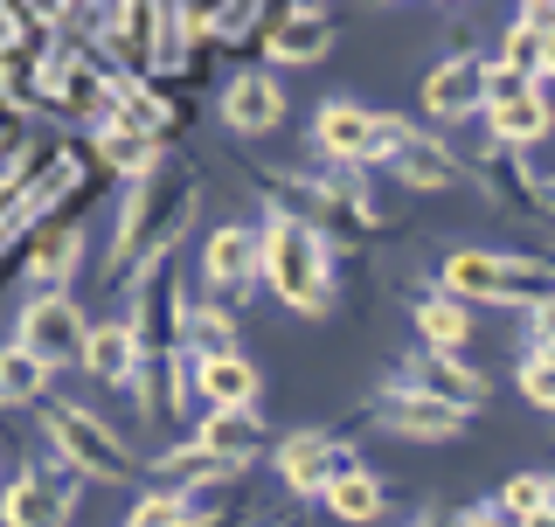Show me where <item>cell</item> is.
<instances>
[{
  "mask_svg": "<svg viewBox=\"0 0 555 527\" xmlns=\"http://www.w3.org/2000/svg\"><path fill=\"white\" fill-rule=\"evenodd\" d=\"M77 479L69 459H35L22 479L0 486V527H69L77 514Z\"/></svg>",
  "mask_w": 555,
  "mask_h": 527,
  "instance_id": "7",
  "label": "cell"
},
{
  "mask_svg": "<svg viewBox=\"0 0 555 527\" xmlns=\"http://www.w3.org/2000/svg\"><path fill=\"white\" fill-rule=\"evenodd\" d=\"M326 506H334V520H354L361 527V520H375L382 506H389V486H382L375 472L354 465V472H340V479L326 486Z\"/></svg>",
  "mask_w": 555,
  "mask_h": 527,
  "instance_id": "32",
  "label": "cell"
},
{
  "mask_svg": "<svg viewBox=\"0 0 555 527\" xmlns=\"http://www.w3.org/2000/svg\"><path fill=\"white\" fill-rule=\"evenodd\" d=\"M334 49V14L326 8H285L278 22H264V56L278 63H320Z\"/></svg>",
  "mask_w": 555,
  "mask_h": 527,
  "instance_id": "18",
  "label": "cell"
},
{
  "mask_svg": "<svg viewBox=\"0 0 555 527\" xmlns=\"http://www.w3.org/2000/svg\"><path fill=\"white\" fill-rule=\"evenodd\" d=\"M375 424H389L396 437H416V445H444V437L473 430V410H459V402H438V396L403 389V382H396L389 396H375Z\"/></svg>",
  "mask_w": 555,
  "mask_h": 527,
  "instance_id": "13",
  "label": "cell"
},
{
  "mask_svg": "<svg viewBox=\"0 0 555 527\" xmlns=\"http://www.w3.org/2000/svg\"><path fill=\"white\" fill-rule=\"evenodd\" d=\"M202 278L216 285L222 306H243V298L264 285V230H250V222H222V230L202 243Z\"/></svg>",
  "mask_w": 555,
  "mask_h": 527,
  "instance_id": "9",
  "label": "cell"
},
{
  "mask_svg": "<svg viewBox=\"0 0 555 527\" xmlns=\"http://www.w3.org/2000/svg\"><path fill=\"white\" fill-rule=\"evenodd\" d=\"M91 153H98V167H112V173H126V181H132V173H146L153 160H160V139H146V132H139V126H126V118H98V126H91Z\"/></svg>",
  "mask_w": 555,
  "mask_h": 527,
  "instance_id": "27",
  "label": "cell"
},
{
  "mask_svg": "<svg viewBox=\"0 0 555 527\" xmlns=\"http://www.w3.org/2000/svg\"><path fill=\"white\" fill-rule=\"evenodd\" d=\"M416 333H424V347H438V355H465V340H473V298L424 292L416 298Z\"/></svg>",
  "mask_w": 555,
  "mask_h": 527,
  "instance_id": "26",
  "label": "cell"
},
{
  "mask_svg": "<svg viewBox=\"0 0 555 527\" xmlns=\"http://www.w3.org/2000/svg\"><path fill=\"white\" fill-rule=\"evenodd\" d=\"M542 22H514L507 28V42H500V63H514V69H528V77H534V69H542Z\"/></svg>",
  "mask_w": 555,
  "mask_h": 527,
  "instance_id": "35",
  "label": "cell"
},
{
  "mask_svg": "<svg viewBox=\"0 0 555 527\" xmlns=\"http://www.w3.org/2000/svg\"><path fill=\"white\" fill-rule=\"evenodd\" d=\"M389 173L410 181V188H451V181H459V153H451L444 139L403 126V139H396V153H389Z\"/></svg>",
  "mask_w": 555,
  "mask_h": 527,
  "instance_id": "22",
  "label": "cell"
},
{
  "mask_svg": "<svg viewBox=\"0 0 555 527\" xmlns=\"http://www.w3.org/2000/svg\"><path fill=\"white\" fill-rule=\"evenodd\" d=\"M236 472L222 451H208L202 437H188V445H167L160 459H153V486H167V493H222V486H236Z\"/></svg>",
  "mask_w": 555,
  "mask_h": 527,
  "instance_id": "16",
  "label": "cell"
},
{
  "mask_svg": "<svg viewBox=\"0 0 555 527\" xmlns=\"http://www.w3.org/2000/svg\"><path fill=\"white\" fill-rule=\"evenodd\" d=\"M22 347H35L49 368H69V361H83V333H91V320L77 312V298L69 292H35L28 306H22Z\"/></svg>",
  "mask_w": 555,
  "mask_h": 527,
  "instance_id": "11",
  "label": "cell"
},
{
  "mask_svg": "<svg viewBox=\"0 0 555 527\" xmlns=\"http://www.w3.org/2000/svg\"><path fill=\"white\" fill-rule=\"evenodd\" d=\"M181 347L195 361H208V355H243V347H236V306H222V298L188 306L181 312Z\"/></svg>",
  "mask_w": 555,
  "mask_h": 527,
  "instance_id": "31",
  "label": "cell"
},
{
  "mask_svg": "<svg viewBox=\"0 0 555 527\" xmlns=\"http://www.w3.org/2000/svg\"><path fill=\"white\" fill-rule=\"evenodd\" d=\"M542 500H555V479L548 472H520V479H507V493H500V506L520 520V514H534Z\"/></svg>",
  "mask_w": 555,
  "mask_h": 527,
  "instance_id": "36",
  "label": "cell"
},
{
  "mask_svg": "<svg viewBox=\"0 0 555 527\" xmlns=\"http://www.w3.org/2000/svg\"><path fill=\"white\" fill-rule=\"evenodd\" d=\"M77 264H83V222H69V216L28 222V236H22V285H35V292H69Z\"/></svg>",
  "mask_w": 555,
  "mask_h": 527,
  "instance_id": "12",
  "label": "cell"
},
{
  "mask_svg": "<svg viewBox=\"0 0 555 527\" xmlns=\"http://www.w3.org/2000/svg\"><path fill=\"white\" fill-rule=\"evenodd\" d=\"M188 389H195V368L181 361V347H173V355H139L132 396H139V410H146V424H160V416H173V410L188 402Z\"/></svg>",
  "mask_w": 555,
  "mask_h": 527,
  "instance_id": "19",
  "label": "cell"
},
{
  "mask_svg": "<svg viewBox=\"0 0 555 527\" xmlns=\"http://www.w3.org/2000/svg\"><path fill=\"white\" fill-rule=\"evenodd\" d=\"M514 527H555V500H542V506H534V514H520Z\"/></svg>",
  "mask_w": 555,
  "mask_h": 527,
  "instance_id": "41",
  "label": "cell"
},
{
  "mask_svg": "<svg viewBox=\"0 0 555 527\" xmlns=\"http://www.w3.org/2000/svg\"><path fill=\"white\" fill-rule=\"evenodd\" d=\"M444 292L479 298V306H542L555 298V264L548 257H500V250H451L444 257Z\"/></svg>",
  "mask_w": 555,
  "mask_h": 527,
  "instance_id": "3",
  "label": "cell"
},
{
  "mask_svg": "<svg viewBox=\"0 0 555 527\" xmlns=\"http://www.w3.org/2000/svg\"><path fill=\"white\" fill-rule=\"evenodd\" d=\"M292 8H326V0H292Z\"/></svg>",
  "mask_w": 555,
  "mask_h": 527,
  "instance_id": "44",
  "label": "cell"
},
{
  "mask_svg": "<svg viewBox=\"0 0 555 527\" xmlns=\"http://www.w3.org/2000/svg\"><path fill=\"white\" fill-rule=\"evenodd\" d=\"M403 389H424V396H438V402H459V410H486V375L479 368H465L459 355H438V347H424V355H410L403 361Z\"/></svg>",
  "mask_w": 555,
  "mask_h": 527,
  "instance_id": "15",
  "label": "cell"
},
{
  "mask_svg": "<svg viewBox=\"0 0 555 527\" xmlns=\"http://www.w3.org/2000/svg\"><path fill=\"white\" fill-rule=\"evenodd\" d=\"M257 195L271 202V216H285V222H306V230H334V236H347V243H361L369 236V222L354 216L340 195H334V181L326 173H264L257 167Z\"/></svg>",
  "mask_w": 555,
  "mask_h": 527,
  "instance_id": "6",
  "label": "cell"
},
{
  "mask_svg": "<svg viewBox=\"0 0 555 527\" xmlns=\"http://www.w3.org/2000/svg\"><path fill=\"white\" fill-rule=\"evenodd\" d=\"M126 292H132L126 320H132V333H139V355H173V347H181V312H188L173 257H153L146 271H132Z\"/></svg>",
  "mask_w": 555,
  "mask_h": 527,
  "instance_id": "8",
  "label": "cell"
},
{
  "mask_svg": "<svg viewBox=\"0 0 555 527\" xmlns=\"http://www.w3.org/2000/svg\"><path fill=\"white\" fill-rule=\"evenodd\" d=\"M195 437L208 451H222L230 465H250L257 451H264V416H257V402H250V410H208Z\"/></svg>",
  "mask_w": 555,
  "mask_h": 527,
  "instance_id": "29",
  "label": "cell"
},
{
  "mask_svg": "<svg viewBox=\"0 0 555 527\" xmlns=\"http://www.w3.org/2000/svg\"><path fill=\"white\" fill-rule=\"evenodd\" d=\"M49 368L35 347H22V340H8L0 347V410H35V402L49 396Z\"/></svg>",
  "mask_w": 555,
  "mask_h": 527,
  "instance_id": "30",
  "label": "cell"
},
{
  "mask_svg": "<svg viewBox=\"0 0 555 527\" xmlns=\"http://www.w3.org/2000/svg\"><path fill=\"white\" fill-rule=\"evenodd\" d=\"M264 285L278 292V306L306 312V320L334 312V250H326V236L306 230V222L271 216L264 222Z\"/></svg>",
  "mask_w": 555,
  "mask_h": 527,
  "instance_id": "2",
  "label": "cell"
},
{
  "mask_svg": "<svg viewBox=\"0 0 555 527\" xmlns=\"http://www.w3.org/2000/svg\"><path fill=\"white\" fill-rule=\"evenodd\" d=\"M486 195L493 202H507V208H555V188L548 181H534L528 160H520V146H486Z\"/></svg>",
  "mask_w": 555,
  "mask_h": 527,
  "instance_id": "25",
  "label": "cell"
},
{
  "mask_svg": "<svg viewBox=\"0 0 555 527\" xmlns=\"http://www.w3.org/2000/svg\"><path fill=\"white\" fill-rule=\"evenodd\" d=\"M83 368H91L104 389H132V375H139V333H132V320H98L91 333H83Z\"/></svg>",
  "mask_w": 555,
  "mask_h": 527,
  "instance_id": "20",
  "label": "cell"
},
{
  "mask_svg": "<svg viewBox=\"0 0 555 527\" xmlns=\"http://www.w3.org/2000/svg\"><path fill=\"white\" fill-rule=\"evenodd\" d=\"M451 527H514V514H507V506H465Z\"/></svg>",
  "mask_w": 555,
  "mask_h": 527,
  "instance_id": "38",
  "label": "cell"
},
{
  "mask_svg": "<svg viewBox=\"0 0 555 527\" xmlns=\"http://www.w3.org/2000/svg\"><path fill=\"white\" fill-rule=\"evenodd\" d=\"M528 320H534V347H555V298L528 306Z\"/></svg>",
  "mask_w": 555,
  "mask_h": 527,
  "instance_id": "39",
  "label": "cell"
},
{
  "mask_svg": "<svg viewBox=\"0 0 555 527\" xmlns=\"http://www.w3.org/2000/svg\"><path fill=\"white\" fill-rule=\"evenodd\" d=\"M222 126H236V132H278L285 126L278 69H236V77L222 83Z\"/></svg>",
  "mask_w": 555,
  "mask_h": 527,
  "instance_id": "17",
  "label": "cell"
},
{
  "mask_svg": "<svg viewBox=\"0 0 555 527\" xmlns=\"http://www.w3.org/2000/svg\"><path fill=\"white\" fill-rule=\"evenodd\" d=\"M195 396L208 410H250L257 402V368L243 355H208V361H195Z\"/></svg>",
  "mask_w": 555,
  "mask_h": 527,
  "instance_id": "28",
  "label": "cell"
},
{
  "mask_svg": "<svg viewBox=\"0 0 555 527\" xmlns=\"http://www.w3.org/2000/svg\"><path fill=\"white\" fill-rule=\"evenodd\" d=\"M486 126H493L500 146H534V139H548V132H555V104L528 83V91H514V98H493V104H486Z\"/></svg>",
  "mask_w": 555,
  "mask_h": 527,
  "instance_id": "23",
  "label": "cell"
},
{
  "mask_svg": "<svg viewBox=\"0 0 555 527\" xmlns=\"http://www.w3.org/2000/svg\"><path fill=\"white\" fill-rule=\"evenodd\" d=\"M340 472H354V445L334 437V430H292L285 445H278V479L299 500H326V486H334Z\"/></svg>",
  "mask_w": 555,
  "mask_h": 527,
  "instance_id": "10",
  "label": "cell"
},
{
  "mask_svg": "<svg viewBox=\"0 0 555 527\" xmlns=\"http://www.w3.org/2000/svg\"><path fill=\"white\" fill-rule=\"evenodd\" d=\"M396 139H403V118L369 112V104H354V98H326L320 118H312V146H320L326 160H347V167L389 160Z\"/></svg>",
  "mask_w": 555,
  "mask_h": 527,
  "instance_id": "5",
  "label": "cell"
},
{
  "mask_svg": "<svg viewBox=\"0 0 555 527\" xmlns=\"http://www.w3.org/2000/svg\"><path fill=\"white\" fill-rule=\"evenodd\" d=\"M195 208H202V173L181 153H160L146 173H132L126 202H118L112 250H104V278L132 285V271H146L153 257H173V243L188 236Z\"/></svg>",
  "mask_w": 555,
  "mask_h": 527,
  "instance_id": "1",
  "label": "cell"
},
{
  "mask_svg": "<svg viewBox=\"0 0 555 527\" xmlns=\"http://www.w3.org/2000/svg\"><path fill=\"white\" fill-rule=\"evenodd\" d=\"M118 118H126V126H139L146 139H167L188 126V112H181V98L173 91H160V83L153 77H126V91H118Z\"/></svg>",
  "mask_w": 555,
  "mask_h": 527,
  "instance_id": "24",
  "label": "cell"
},
{
  "mask_svg": "<svg viewBox=\"0 0 555 527\" xmlns=\"http://www.w3.org/2000/svg\"><path fill=\"white\" fill-rule=\"evenodd\" d=\"M534 77H555V28L542 35V69H534Z\"/></svg>",
  "mask_w": 555,
  "mask_h": 527,
  "instance_id": "42",
  "label": "cell"
},
{
  "mask_svg": "<svg viewBox=\"0 0 555 527\" xmlns=\"http://www.w3.org/2000/svg\"><path fill=\"white\" fill-rule=\"evenodd\" d=\"M35 416H42V437L56 445V459H69L83 472V479H104V486H126L132 479V451L126 437L104 424L98 410H83V402H63V396H42L35 402Z\"/></svg>",
  "mask_w": 555,
  "mask_h": 527,
  "instance_id": "4",
  "label": "cell"
},
{
  "mask_svg": "<svg viewBox=\"0 0 555 527\" xmlns=\"http://www.w3.org/2000/svg\"><path fill=\"white\" fill-rule=\"evenodd\" d=\"M520 22H542V28H555V0H520Z\"/></svg>",
  "mask_w": 555,
  "mask_h": 527,
  "instance_id": "40",
  "label": "cell"
},
{
  "mask_svg": "<svg viewBox=\"0 0 555 527\" xmlns=\"http://www.w3.org/2000/svg\"><path fill=\"white\" fill-rule=\"evenodd\" d=\"M424 112L438 126H459V118L486 112V56H444L424 77Z\"/></svg>",
  "mask_w": 555,
  "mask_h": 527,
  "instance_id": "14",
  "label": "cell"
},
{
  "mask_svg": "<svg viewBox=\"0 0 555 527\" xmlns=\"http://www.w3.org/2000/svg\"><path fill=\"white\" fill-rule=\"evenodd\" d=\"M403 527H444V520H438V514H410Z\"/></svg>",
  "mask_w": 555,
  "mask_h": 527,
  "instance_id": "43",
  "label": "cell"
},
{
  "mask_svg": "<svg viewBox=\"0 0 555 527\" xmlns=\"http://www.w3.org/2000/svg\"><path fill=\"white\" fill-rule=\"evenodd\" d=\"M181 527H250V500H236V493H222L216 506H195Z\"/></svg>",
  "mask_w": 555,
  "mask_h": 527,
  "instance_id": "37",
  "label": "cell"
},
{
  "mask_svg": "<svg viewBox=\"0 0 555 527\" xmlns=\"http://www.w3.org/2000/svg\"><path fill=\"white\" fill-rule=\"evenodd\" d=\"M69 195H83V153H69L63 139H56V153L42 160V173L28 181V195H22V222H49V216H63V202Z\"/></svg>",
  "mask_w": 555,
  "mask_h": 527,
  "instance_id": "21",
  "label": "cell"
},
{
  "mask_svg": "<svg viewBox=\"0 0 555 527\" xmlns=\"http://www.w3.org/2000/svg\"><path fill=\"white\" fill-rule=\"evenodd\" d=\"M188 520V493H167V486H153V493H139L132 520L126 527H181Z\"/></svg>",
  "mask_w": 555,
  "mask_h": 527,
  "instance_id": "34",
  "label": "cell"
},
{
  "mask_svg": "<svg viewBox=\"0 0 555 527\" xmlns=\"http://www.w3.org/2000/svg\"><path fill=\"white\" fill-rule=\"evenodd\" d=\"M520 396L555 416V347H528V361H520Z\"/></svg>",
  "mask_w": 555,
  "mask_h": 527,
  "instance_id": "33",
  "label": "cell"
}]
</instances>
